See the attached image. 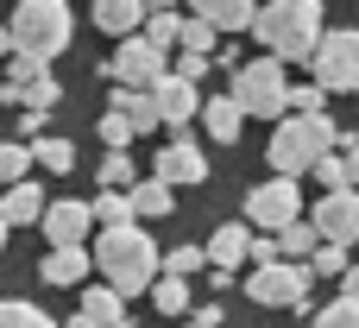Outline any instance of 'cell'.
Here are the masks:
<instances>
[{
    "instance_id": "52a82bcc",
    "label": "cell",
    "mask_w": 359,
    "mask_h": 328,
    "mask_svg": "<svg viewBox=\"0 0 359 328\" xmlns=\"http://www.w3.org/2000/svg\"><path fill=\"white\" fill-rule=\"evenodd\" d=\"M309 70H316V82H322L328 95H359V32L353 25H347V32H322Z\"/></svg>"
},
{
    "instance_id": "ba28073f",
    "label": "cell",
    "mask_w": 359,
    "mask_h": 328,
    "mask_svg": "<svg viewBox=\"0 0 359 328\" xmlns=\"http://www.w3.org/2000/svg\"><path fill=\"white\" fill-rule=\"evenodd\" d=\"M290 221H303V190H297V177H271V183H252V190H246V228L284 234Z\"/></svg>"
},
{
    "instance_id": "1f68e13d",
    "label": "cell",
    "mask_w": 359,
    "mask_h": 328,
    "mask_svg": "<svg viewBox=\"0 0 359 328\" xmlns=\"http://www.w3.org/2000/svg\"><path fill=\"white\" fill-rule=\"evenodd\" d=\"M133 183H139L133 158H126V152H107V158H101V190H133Z\"/></svg>"
},
{
    "instance_id": "8d00e7d4",
    "label": "cell",
    "mask_w": 359,
    "mask_h": 328,
    "mask_svg": "<svg viewBox=\"0 0 359 328\" xmlns=\"http://www.w3.org/2000/svg\"><path fill=\"white\" fill-rule=\"evenodd\" d=\"M316 328H359V303L353 297H334V303L316 316Z\"/></svg>"
},
{
    "instance_id": "d590c367",
    "label": "cell",
    "mask_w": 359,
    "mask_h": 328,
    "mask_svg": "<svg viewBox=\"0 0 359 328\" xmlns=\"http://www.w3.org/2000/svg\"><path fill=\"white\" fill-rule=\"evenodd\" d=\"M202 259H208L202 247H170V253H164V272H170V278H189V272H202Z\"/></svg>"
},
{
    "instance_id": "44dd1931",
    "label": "cell",
    "mask_w": 359,
    "mask_h": 328,
    "mask_svg": "<svg viewBox=\"0 0 359 328\" xmlns=\"http://www.w3.org/2000/svg\"><path fill=\"white\" fill-rule=\"evenodd\" d=\"M114 114L133 126V133H151L158 126V107H151V88H114Z\"/></svg>"
},
{
    "instance_id": "4fadbf2b",
    "label": "cell",
    "mask_w": 359,
    "mask_h": 328,
    "mask_svg": "<svg viewBox=\"0 0 359 328\" xmlns=\"http://www.w3.org/2000/svg\"><path fill=\"white\" fill-rule=\"evenodd\" d=\"M38 228H44V240H50V247H82V240H88V228H95V215H88V202H50Z\"/></svg>"
},
{
    "instance_id": "ffe728a7",
    "label": "cell",
    "mask_w": 359,
    "mask_h": 328,
    "mask_svg": "<svg viewBox=\"0 0 359 328\" xmlns=\"http://www.w3.org/2000/svg\"><path fill=\"white\" fill-rule=\"evenodd\" d=\"M95 25L114 38H133L145 25V0H95Z\"/></svg>"
},
{
    "instance_id": "d6a6232c",
    "label": "cell",
    "mask_w": 359,
    "mask_h": 328,
    "mask_svg": "<svg viewBox=\"0 0 359 328\" xmlns=\"http://www.w3.org/2000/svg\"><path fill=\"white\" fill-rule=\"evenodd\" d=\"M0 328H63V322H50L38 303H0Z\"/></svg>"
},
{
    "instance_id": "603a6c76",
    "label": "cell",
    "mask_w": 359,
    "mask_h": 328,
    "mask_svg": "<svg viewBox=\"0 0 359 328\" xmlns=\"http://www.w3.org/2000/svg\"><path fill=\"white\" fill-rule=\"evenodd\" d=\"M322 247V234H316V221H290L284 234H278V259H297V265H309V253Z\"/></svg>"
},
{
    "instance_id": "ee69618b",
    "label": "cell",
    "mask_w": 359,
    "mask_h": 328,
    "mask_svg": "<svg viewBox=\"0 0 359 328\" xmlns=\"http://www.w3.org/2000/svg\"><path fill=\"white\" fill-rule=\"evenodd\" d=\"M0 57H13V25H0Z\"/></svg>"
},
{
    "instance_id": "4316f807",
    "label": "cell",
    "mask_w": 359,
    "mask_h": 328,
    "mask_svg": "<svg viewBox=\"0 0 359 328\" xmlns=\"http://www.w3.org/2000/svg\"><path fill=\"white\" fill-rule=\"evenodd\" d=\"M25 164H32V145H19V139H0V190L25 183Z\"/></svg>"
},
{
    "instance_id": "816d5d0a",
    "label": "cell",
    "mask_w": 359,
    "mask_h": 328,
    "mask_svg": "<svg viewBox=\"0 0 359 328\" xmlns=\"http://www.w3.org/2000/svg\"><path fill=\"white\" fill-rule=\"evenodd\" d=\"M19 6H25V0H19Z\"/></svg>"
},
{
    "instance_id": "484cf974",
    "label": "cell",
    "mask_w": 359,
    "mask_h": 328,
    "mask_svg": "<svg viewBox=\"0 0 359 328\" xmlns=\"http://www.w3.org/2000/svg\"><path fill=\"white\" fill-rule=\"evenodd\" d=\"M32 158L50 171V177H63V171H76V145L69 139H32Z\"/></svg>"
},
{
    "instance_id": "836d02e7",
    "label": "cell",
    "mask_w": 359,
    "mask_h": 328,
    "mask_svg": "<svg viewBox=\"0 0 359 328\" xmlns=\"http://www.w3.org/2000/svg\"><path fill=\"white\" fill-rule=\"evenodd\" d=\"M309 272H316V278H341V272H347V247L322 240V247L309 253Z\"/></svg>"
},
{
    "instance_id": "9c48e42d",
    "label": "cell",
    "mask_w": 359,
    "mask_h": 328,
    "mask_svg": "<svg viewBox=\"0 0 359 328\" xmlns=\"http://www.w3.org/2000/svg\"><path fill=\"white\" fill-rule=\"evenodd\" d=\"M107 76L120 82V88H151L158 76H164V51L151 44V38H120V51H114V63H107Z\"/></svg>"
},
{
    "instance_id": "30bf717a",
    "label": "cell",
    "mask_w": 359,
    "mask_h": 328,
    "mask_svg": "<svg viewBox=\"0 0 359 328\" xmlns=\"http://www.w3.org/2000/svg\"><path fill=\"white\" fill-rule=\"evenodd\" d=\"M316 234L322 240H334V247H353L359 240V190H328L322 202H316Z\"/></svg>"
},
{
    "instance_id": "e0dca14e",
    "label": "cell",
    "mask_w": 359,
    "mask_h": 328,
    "mask_svg": "<svg viewBox=\"0 0 359 328\" xmlns=\"http://www.w3.org/2000/svg\"><path fill=\"white\" fill-rule=\"evenodd\" d=\"M82 322L88 328H120L126 322V297H120L114 284H88V291H82Z\"/></svg>"
},
{
    "instance_id": "7c38bea8",
    "label": "cell",
    "mask_w": 359,
    "mask_h": 328,
    "mask_svg": "<svg viewBox=\"0 0 359 328\" xmlns=\"http://www.w3.org/2000/svg\"><path fill=\"white\" fill-rule=\"evenodd\" d=\"M158 183H170V190L208 183V158H202V145H196V139H170V145L158 152Z\"/></svg>"
},
{
    "instance_id": "60d3db41",
    "label": "cell",
    "mask_w": 359,
    "mask_h": 328,
    "mask_svg": "<svg viewBox=\"0 0 359 328\" xmlns=\"http://www.w3.org/2000/svg\"><path fill=\"white\" fill-rule=\"evenodd\" d=\"M38 133H44V114H38V107H25V120H19V139H38Z\"/></svg>"
},
{
    "instance_id": "d4e9b609",
    "label": "cell",
    "mask_w": 359,
    "mask_h": 328,
    "mask_svg": "<svg viewBox=\"0 0 359 328\" xmlns=\"http://www.w3.org/2000/svg\"><path fill=\"white\" fill-rule=\"evenodd\" d=\"M151 303H158L164 316H189V278H170V272H158V284H151Z\"/></svg>"
},
{
    "instance_id": "f35d334b",
    "label": "cell",
    "mask_w": 359,
    "mask_h": 328,
    "mask_svg": "<svg viewBox=\"0 0 359 328\" xmlns=\"http://www.w3.org/2000/svg\"><path fill=\"white\" fill-rule=\"evenodd\" d=\"M322 101H328V88H322V82H309V88H290V114H322Z\"/></svg>"
},
{
    "instance_id": "ac0fdd59",
    "label": "cell",
    "mask_w": 359,
    "mask_h": 328,
    "mask_svg": "<svg viewBox=\"0 0 359 328\" xmlns=\"http://www.w3.org/2000/svg\"><path fill=\"white\" fill-rule=\"evenodd\" d=\"M202 126H208V139L233 145V139H240V126H246V114H240V101H233V95H208V101H202Z\"/></svg>"
},
{
    "instance_id": "8992f818",
    "label": "cell",
    "mask_w": 359,
    "mask_h": 328,
    "mask_svg": "<svg viewBox=\"0 0 359 328\" xmlns=\"http://www.w3.org/2000/svg\"><path fill=\"white\" fill-rule=\"evenodd\" d=\"M309 284H316V272L309 265H297V259H271V265H252V303L259 310H303L309 303Z\"/></svg>"
},
{
    "instance_id": "4dcf8cb0",
    "label": "cell",
    "mask_w": 359,
    "mask_h": 328,
    "mask_svg": "<svg viewBox=\"0 0 359 328\" xmlns=\"http://www.w3.org/2000/svg\"><path fill=\"white\" fill-rule=\"evenodd\" d=\"M139 38H151L158 51H170V44L183 38V19H177V13H145V32H139Z\"/></svg>"
},
{
    "instance_id": "74e56055",
    "label": "cell",
    "mask_w": 359,
    "mask_h": 328,
    "mask_svg": "<svg viewBox=\"0 0 359 328\" xmlns=\"http://www.w3.org/2000/svg\"><path fill=\"white\" fill-rule=\"evenodd\" d=\"M316 183H322V190H353V183H347V158H341V152H328V158L316 164Z\"/></svg>"
},
{
    "instance_id": "cb8c5ba5",
    "label": "cell",
    "mask_w": 359,
    "mask_h": 328,
    "mask_svg": "<svg viewBox=\"0 0 359 328\" xmlns=\"http://www.w3.org/2000/svg\"><path fill=\"white\" fill-rule=\"evenodd\" d=\"M88 215H95L101 228H126V221H139V215H133V196H126V190H101V196L88 202Z\"/></svg>"
},
{
    "instance_id": "d6986e66",
    "label": "cell",
    "mask_w": 359,
    "mask_h": 328,
    "mask_svg": "<svg viewBox=\"0 0 359 328\" xmlns=\"http://www.w3.org/2000/svg\"><path fill=\"white\" fill-rule=\"evenodd\" d=\"M0 221H6V228L44 221V190H38V183H13V190H0Z\"/></svg>"
},
{
    "instance_id": "f546056e",
    "label": "cell",
    "mask_w": 359,
    "mask_h": 328,
    "mask_svg": "<svg viewBox=\"0 0 359 328\" xmlns=\"http://www.w3.org/2000/svg\"><path fill=\"white\" fill-rule=\"evenodd\" d=\"M57 95H63V88H57V76H50V70H44L38 82L13 88V101H25V107H38V114H50V107H57Z\"/></svg>"
},
{
    "instance_id": "f1b7e54d",
    "label": "cell",
    "mask_w": 359,
    "mask_h": 328,
    "mask_svg": "<svg viewBox=\"0 0 359 328\" xmlns=\"http://www.w3.org/2000/svg\"><path fill=\"white\" fill-rule=\"evenodd\" d=\"M44 70H50V63H38V57H25V51H13V57H6V70H0V76H6V101H13V88H25V82H38Z\"/></svg>"
},
{
    "instance_id": "7402d4cb",
    "label": "cell",
    "mask_w": 359,
    "mask_h": 328,
    "mask_svg": "<svg viewBox=\"0 0 359 328\" xmlns=\"http://www.w3.org/2000/svg\"><path fill=\"white\" fill-rule=\"evenodd\" d=\"M126 196H133V215H139V221H164V215L177 209V196H170V183H158V177H145V183H133Z\"/></svg>"
},
{
    "instance_id": "f6af8a7d",
    "label": "cell",
    "mask_w": 359,
    "mask_h": 328,
    "mask_svg": "<svg viewBox=\"0 0 359 328\" xmlns=\"http://www.w3.org/2000/svg\"><path fill=\"white\" fill-rule=\"evenodd\" d=\"M145 13H177V0H145Z\"/></svg>"
},
{
    "instance_id": "5bb4252c",
    "label": "cell",
    "mask_w": 359,
    "mask_h": 328,
    "mask_svg": "<svg viewBox=\"0 0 359 328\" xmlns=\"http://www.w3.org/2000/svg\"><path fill=\"white\" fill-rule=\"evenodd\" d=\"M88 247H50L44 259H38V278L50 284V291H76V284H88Z\"/></svg>"
},
{
    "instance_id": "8fae6325",
    "label": "cell",
    "mask_w": 359,
    "mask_h": 328,
    "mask_svg": "<svg viewBox=\"0 0 359 328\" xmlns=\"http://www.w3.org/2000/svg\"><path fill=\"white\" fill-rule=\"evenodd\" d=\"M151 107H158V126H183V120L202 114V95H196V82H183L177 70H164L151 82Z\"/></svg>"
},
{
    "instance_id": "ab89813d",
    "label": "cell",
    "mask_w": 359,
    "mask_h": 328,
    "mask_svg": "<svg viewBox=\"0 0 359 328\" xmlns=\"http://www.w3.org/2000/svg\"><path fill=\"white\" fill-rule=\"evenodd\" d=\"M208 63H215V57H196V51H183V57H177V76H183V82H202V76H208Z\"/></svg>"
},
{
    "instance_id": "5b68a950",
    "label": "cell",
    "mask_w": 359,
    "mask_h": 328,
    "mask_svg": "<svg viewBox=\"0 0 359 328\" xmlns=\"http://www.w3.org/2000/svg\"><path fill=\"white\" fill-rule=\"evenodd\" d=\"M227 95H233L240 114H252V120H284V114H290V82H284V63H278V57L240 63Z\"/></svg>"
},
{
    "instance_id": "83f0119b",
    "label": "cell",
    "mask_w": 359,
    "mask_h": 328,
    "mask_svg": "<svg viewBox=\"0 0 359 328\" xmlns=\"http://www.w3.org/2000/svg\"><path fill=\"white\" fill-rule=\"evenodd\" d=\"M183 51H196V57H215L221 51V32L208 25V19H183V38H177Z\"/></svg>"
},
{
    "instance_id": "6da1fadb",
    "label": "cell",
    "mask_w": 359,
    "mask_h": 328,
    "mask_svg": "<svg viewBox=\"0 0 359 328\" xmlns=\"http://www.w3.org/2000/svg\"><path fill=\"white\" fill-rule=\"evenodd\" d=\"M95 265H101V278L120 291V297H151V284H158V272H164V259H158V247H151V234L139 228V221H126V228H101V247L88 253Z\"/></svg>"
},
{
    "instance_id": "7dc6e473",
    "label": "cell",
    "mask_w": 359,
    "mask_h": 328,
    "mask_svg": "<svg viewBox=\"0 0 359 328\" xmlns=\"http://www.w3.org/2000/svg\"><path fill=\"white\" fill-rule=\"evenodd\" d=\"M63 328H88V322H82V316H76V322H63Z\"/></svg>"
},
{
    "instance_id": "7a4b0ae2",
    "label": "cell",
    "mask_w": 359,
    "mask_h": 328,
    "mask_svg": "<svg viewBox=\"0 0 359 328\" xmlns=\"http://www.w3.org/2000/svg\"><path fill=\"white\" fill-rule=\"evenodd\" d=\"M252 32L278 63H309L322 44V0H265Z\"/></svg>"
},
{
    "instance_id": "9a60e30c",
    "label": "cell",
    "mask_w": 359,
    "mask_h": 328,
    "mask_svg": "<svg viewBox=\"0 0 359 328\" xmlns=\"http://www.w3.org/2000/svg\"><path fill=\"white\" fill-rule=\"evenodd\" d=\"M202 253H208V265L233 272V265L252 259V228H246V221H227V228H215V234L202 240Z\"/></svg>"
},
{
    "instance_id": "277c9868",
    "label": "cell",
    "mask_w": 359,
    "mask_h": 328,
    "mask_svg": "<svg viewBox=\"0 0 359 328\" xmlns=\"http://www.w3.org/2000/svg\"><path fill=\"white\" fill-rule=\"evenodd\" d=\"M69 32H76L69 0H25V6L13 13V51H25V57H38V63L63 57V51H69Z\"/></svg>"
},
{
    "instance_id": "3957f363",
    "label": "cell",
    "mask_w": 359,
    "mask_h": 328,
    "mask_svg": "<svg viewBox=\"0 0 359 328\" xmlns=\"http://www.w3.org/2000/svg\"><path fill=\"white\" fill-rule=\"evenodd\" d=\"M334 145H341V133H334L328 114H284L278 133H271V145H265V158H271L278 177H303V171H316Z\"/></svg>"
},
{
    "instance_id": "f907efd6",
    "label": "cell",
    "mask_w": 359,
    "mask_h": 328,
    "mask_svg": "<svg viewBox=\"0 0 359 328\" xmlns=\"http://www.w3.org/2000/svg\"><path fill=\"white\" fill-rule=\"evenodd\" d=\"M183 328H196V322H183Z\"/></svg>"
},
{
    "instance_id": "bcb514c9",
    "label": "cell",
    "mask_w": 359,
    "mask_h": 328,
    "mask_svg": "<svg viewBox=\"0 0 359 328\" xmlns=\"http://www.w3.org/2000/svg\"><path fill=\"white\" fill-rule=\"evenodd\" d=\"M6 234H13V228H6V221H0V247H6Z\"/></svg>"
},
{
    "instance_id": "2e32d148",
    "label": "cell",
    "mask_w": 359,
    "mask_h": 328,
    "mask_svg": "<svg viewBox=\"0 0 359 328\" xmlns=\"http://www.w3.org/2000/svg\"><path fill=\"white\" fill-rule=\"evenodd\" d=\"M189 6H196V19H208L215 32H252V19H259L252 0H189Z\"/></svg>"
},
{
    "instance_id": "7bdbcfd3",
    "label": "cell",
    "mask_w": 359,
    "mask_h": 328,
    "mask_svg": "<svg viewBox=\"0 0 359 328\" xmlns=\"http://www.w3.org/2000/svg\"><path fill=\"white\" fill-rule=\"evenodd\" d=\"M341 297H353V303H359V265H347V272H341Z\"/></svg>"
},
{
    "instance_id": "b9f144b4",
    "label": "cell",
    "mask_w": 359,
    "mask_h": 328,
    "mask_svg": "<svg viewBox=\"0 0 359 328\" xmlns=\"http://www.w3.org/2000/svg\"><path fill=\"white\" fill-rule=\"evenodd\" d=\"M341 158H347V183L359 190V139H347V152H341Z\"/></svg>"
},
{
    "instance_id": "e575fe53",
    "label": "cell",
    "mask_w": 359,
    "mask_h": 328,
    "mask_svg": "<svg viewBox=\"0 0 359 328\" xmlns=\"http://www.w3.org/2000/svg\"><path fill=\"white\" fill-rule=\"evenodd\" d=\"M133 139H139V133H133V126H126V120L107 107V114H101V145H107V152H126Z\"/></svg>"
},
{
    "instance_id": "681fc988",
    "label": "cell",
    "mask_w": 359,
    "mask_h": 328,
    "mask_svg": "<svg viewBox=\"0 0 359 328\" xmlns=\"http://www.w3.org/2000/svg\"><path fill=\"white\" fill-rule=\"evenodd\" d=\"M120 328H139V322H120Z\"/></svg>"
},
{
    "instance_id": "c3c4849f",
    "label": "cell",
    "mask_w": 359,
    "mask_h": 328,
    "mask_svg": "<svg viewBox=\"0 0 359 328\" xmlns=\"http://www.w3.org/2000/svg\"><path fill=\"white\" fill-rule=\"evenodd\" d=\"M0 101H6V76H0Z\"/></svg>"
}]
</instances>
